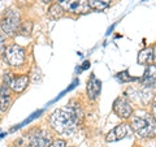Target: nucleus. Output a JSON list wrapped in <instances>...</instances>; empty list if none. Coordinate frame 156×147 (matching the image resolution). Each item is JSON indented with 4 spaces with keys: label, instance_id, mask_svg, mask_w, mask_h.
<instances>
[{
    "label": "nucleus",
    "instance_id": "obj_1",
    "mask_svg": "<svg viewBox=\"0 0 156 147\" xmlns=\"http://www.w3.org/2000/svg\"><path fill=\"white\" fill-rule=\"evenodd\" d=\"M82 112L78 107H68L65 109H56L51 115V126L61 135L74 133L77 125L81 122Z\"/></svg>",
    "mask_w": 156,
    "mask_h": 147
},
{
    "label": "nucleus",
    "instance_id": "obj_2",
    "mask_svg": "<svg viewBox=\"0 0 156 147\" xmlns=\"http://www.w3.org/2000/svg\"><path fill=\"white\" fill-rule=\"evenodd\" d=\"M131 129L140 138H154L156 137V121L150 113H136L131 116Z\"/></svg>",
    "mask_w": 156,
    "mask_h": 147
},
{
    "label": "nucleus",
    "instance_id": "obj_3",
    "mask_svg": "<svg viewBox=\"0 0 156 147\" xmlns=\"http://www.w3.org/2000/svg\"><path fill=\"white\" fill-rule=\"evenodd\" d=\"M20 25H21V16L16 8L8 9L0 20V30L5 37H13L16 33H18Z\"/></svg>",
    "mask_w": 156,
    "mask_h": 147
},
{
    "label": "nucleus",
    "instance_id": "obj_4",
    "mask_svg": "<svg viewBox=\"0 0 156 147\" xmlns=\"http://www.w3.org/2000/svg\"><path fill=\"white\" fill-rule=\"evenodd\" d=\"M4 60L7 61V64L9 66H21L25 63V57H26V51L25 48L13 43L5 47L4 51Z\"/></svg>",
    "mask_w": 156,
    "mask_h": 147
},
{
    "label": "nucleus",
    "instance_id": "obj_5",
    "mask_svg": "<svg viewBox=\"0 0 156 147\" xmlns=\"http://www.w3.org/2000/svg\"><path fill=\"white\" fill-rule=\"evenodd\" d=\"M56 3L61 5L65 12L76 14H86L91 11L87 0H57Z\"/></svg>",
    "mask_w": 156,
    "mask_h": 147
},
{
    "label": "nucleus",
    "instance_id": "obj_6",
    "mask_svg": "<svg viewBox=\"0 0 156 147\" xmlns=\"http://www.w3.org/2000/svg\"><path fill=\"white\" fill-rule=\"evenodd\" d=\"M113 112L120 117V119H130L131 115H133V107H131V103L128 100L126 96H120L113 102Z\"/></svg>",
    "mask_w": 156,
    "mask_h": 147
},
{
    "label": "nucleus",
    "instance_id": "obj_7",
    "mask_svg": "<svg viewBox=\"0 0 156 147\" xmlns=\"http://www.w3.org/2000/svg\"><path fill=\"white\" fill-rule=\"evenodd\" d=\"M53 142L52 135L46 130H37L30 138L26 147H48Z\"/></svg>",
    "mask_w": 156,
    "mask_h": 147
},
{
    "label": "nucleus",
    "instance_id": "obj_8",
    "mask_svg": "<svg viewBox=\"0 0 156 147\" xmlns=\"http://www.w3.org/2000/svg\"><path fill=\"white\" fill-rule=\"evenodd\" d=\"M129 134H131L130 125L126 124V122H122V124L115 126V128L105 135V141L107 142H117V141L126 138Z\"/></svg>",
    "mask_w": 156,
    "mask_h": 147
},
{
    "label": "nucleus",
    "instance_id": "obj_9",
    "mask_svg": "<svg viewBox=\"0 0 156 147\" xmlns=\"http://www.w3.org/2000/svg\"><path fill=\"white\" fill-rule=\"evenodd\" d=\"M87 95L91 100H96L98 96L100 95V90H101V82L100 80H98L95 74H91L89 81H87Z\"/></svg>",
    "mask_w": 156,
    "mask_h": 147
},
{
    "label": "nucleus",
    "instance_id": "obj_10",
    "mask_svg": "<svg viewBox=\"0 0 156 147\" xmlns=\"http://www.w3.org/2000/svg\"><path fill=\"white\" fill-rule=\"evenodd\" d=\"M29 77L26 74L22 76H13L12 82L9 85V89H11L12 92H16V94H21L26 90V87L29 86Z\"/></svg>",
    "mask_w": 156,
    "mask_h": 147
},
{
    "label": "nucleus",
    "instance_id": "obj_11",
    "mask_svg": "<svg viewBox=\"0 0 156 147\" xmlns=\"http://www.w3.org/2000/svg\"><path fill=\"white\" fill-rule=\"evenodd\" d=\"M12 104V96H11V89L5 85L0 86V111L5 112Z\"/></svg>",
    "mask_w": 156,
    "mask_h": 147
},
{
    "label": "nucleus",
    "instance_id": "obj_12",
    "mask_svg": "<svg viewBox=\"0 0 156 147\" xmlns=\"http://www.w3.org/2000/svg\"><path fill=\"white\" fill-rule=\"evenodd\" d=\"M142 83L147 87H156V64H151L147 66L142 77Z\"/></svg>",
    "mask_w": 156,
    "mask_h": 147
},
{
    "label": "nucleus",
    "instance_id": "obj_13",
    "mask_svg": "<svg viewBox=\"0 0 156 147\" xmlns=\"http://www.w3.org/2000/svg\"><path fill=\"white\" fill-rule=\"evenodd\" d=\"M138 64L142 65H151L154 63V47H146L138 53Z\"/></svg>",
    "mask_w": 156,
    "mask_h": 147
},
{
    "label": "nucleus",
    "instance_id": "obj_14",
    "mask_svg": "<svg viewBox=\"0 0 156 147\" xmlns=\"http://www.w3.org/2000/svg\"><path fill=\"white\" fill-rule=\"evenodd\" d=\"M89 2V7L90 9H94V11H104L109 7L111 0H87Z\"/></svg>",
    "mask_w": 156,
    "mask_h": 147
},
{
    "label": "nucleus",
    "instance_id": "obj_15",
    "mask_svg": "<svg viewBox=\"0 0 156 147\" xmlns=\"http://www.w3.org/2000/svg\"><path fill=\"white\" fill-rule=\"evenodd\" d=\"M65 11L62 9L61 5H58L57 3L52 4V5L50 7V9H48V17H50L51 20H58L61 18L62 16H64Z\"/></svg>",
    "mask_w": 156,
    "mask_h": 147
},
{
    "label": "nucleus",
    "instance_id": "obj_16",
    "mask_svg": "<svg viewBox=\"0 0 156 147\" xmlns=\"http://www.w3.org/2000/svg\"><path fill=\"white\" fill-rule=\"evenodd\" d=\"M18 33L21 34L22 37H29L30 34L33 33V22L31 21H25V22H21L18 29Z\"/></svg>",
    "mask_w": 156,
    "mask_h": 147
},
{
    "label": "nucleus",
    "instance_id": "obj_17",
    "mask_svg": "<svg viewBox=\"0 0 156 147\" xmlns=\"http://www.w3.org/2000/svg\"><path fill=\"white\" fill-rule=\"evenodd\" d=\"M12 78H13V74L11 72H4L3 73V85L9 87V85H11V82H12Z\"/></svg>",
    "mask_w": 156,
    "mask_h": 147
},
{
    "label": "nucleus",
    "instance_id": "obj_18",
    "mask_svg": "<svg viewBox=\"0 0 156 147\" xmlns=\"http://www.w3.org/2000/svg\"><path fill=\"white\" fill-rule=\"evenodd\" d=\"M48 147H66V141L65 139H56Z\"/></svg>",
    "mask_w": 156,
    "mask_h": 147
},
{
    "label": "nucleus",
    "instance_id": "obj_19",
    "mask_svg": "<svg viewBox=\"0 0 156 147\" xmlns=\"http://www.w3.org/2000/svg\"><path fill=\"white\" fill-rule=\"evenodd\" d=\"M5 35H3L0 33V55H3L4 51H5Z\"/></svg>",
    "mask_w": 156,
    "mask_h": 147
},
{
    "label": "nucleus",
    "instance_id": "obj_20",
    "mask_svg": "<svg viewBox=\"0 0 156 147\" xmlns=\"http://www.w3.org/2000/svg\"><path fill=\"white\" fill-rule=\"evenodd\" d=\"M152 117L156 121V103H154V106H152Z\"/></svg>",
    "mask_w": 156,
    "mask_h": 147
},
{
    "label": "nucleus",
    "instance_id": "obj_21",
    "mask_svg": "<svg viewBox=\"0 0 156 147\" xmlns=\"http://www.w3.org/2000/svg\"><path fill=\"white\" fill-rule=\"evenodd\" d=\"M154 60L156 61V45H155V47H154Z\"/></svg>",
    "mask_w": 156,
    "mask_h": 147
},
{
    "label": "nucleus",
    "instance_id": "obj_22",
    "mask_svg": "<svg viewBox=\"0 0 156 147\" xmlns=\"http://www.w3.org/2000/svg\"><path fill=\"white\" fill-rule=\"evenodd\" d=\"M5 135H7V133H2V134H0V139H3Z\"/></svg>",
    "mask_w": 156,
    "mask_h": 147
},
{
    "label": "nucleus",
    "instance_id": "obj_23",
    "mask_svg": "<svg viewBox=\"0 0 156 147\" xmlns=\"http://www.w3.org/2000/svg\"><path fill=\"white\" fill-rule=\"evenodd\" d=\"M42 2H43V3H46V4H47V3H51V2H53V0H42Z\"/></svg>",
    "mask_w": 156,
    "mask_h": 147
}]
</instances>
